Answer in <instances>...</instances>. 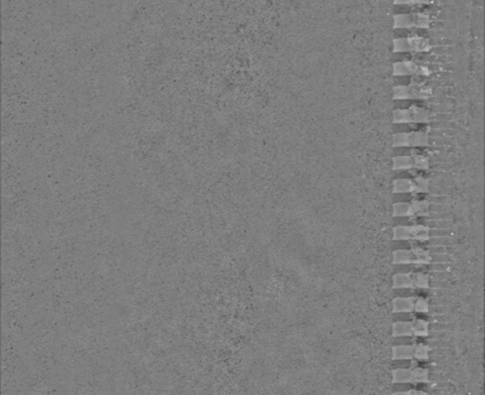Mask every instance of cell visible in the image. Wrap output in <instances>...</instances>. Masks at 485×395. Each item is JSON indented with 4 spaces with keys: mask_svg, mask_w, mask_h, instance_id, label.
Returning <instances> with one entry per match:
<instances>
[{
    "mask_svg": "<svg viewBox=\"0 0 485 395\" xmlns=\"http://www.w3.org/2000/svg\"><path fill=\"white\" fill-rule=\"evenodd\" d=\"M394 395H410V394H406V393H395Z\"/></svg>",
    "mask_w": 485,
    "mask_h": 395,
    "instance_id": "cell-22",
    "label": "cell"
},
{
    "mask_svg": "<svg viewBox=\"0 0 485 395\" xmlns=\"http://www.w3.org/2000/svg\"><path fill=\"white\" fill-rule=\"evenodd\" d=\"M395 163H399V167L396 168H405L411 165V158L409 157H399L395 160Z\"/></svg>",
    "mask_w": 485,
    "mask_h": 395,
    "instance_id": "cell-17",
    "label": "cell"
},
{
    "mask_svg": "<svg viewBox=\"0 0 485 395\" xmlns=\"http://www.w3.org/2000/svg\"><path fill=\"white\" fill-rule=\"evenodd\" d=\"M430 0H395V4H406V5H417V4H426Z\"/></svg>",
    "mask_w": 485,
    "mask_h": 395,
    "instance_id": "cell-18",
    "label": "cell"
},
{
    "mask_svg": "<svg viewBox=\"0 0 485 395\" xmlns=\"http://www.w3.org/2000/svg\"><path fill=\"white\" fill-rule=\"evenodd\" d=\"M434 319H436L438 323H447V322H449V320H450L449 317H447V316H438Z\"/></svg>",
    "mask_w": 485,
    "mask_h": 395,
    "instance_id": "cell-20",
    "label": "cell"
},
{
    "mask_svg": "<svg viewBox=\"0 0 485 395\" xmlns=\"http://www.w3.org/2000/svg\"><path fill=\"white\" fill-rule=\"evenodd\" d=\"M412 188V185L411 183H410L409 180H399L396 183V191H401V192H405V191H410Z\"/></svg>",
    "mask_w": 485,
    "mask_h": 395,
    "instance_id": "cell-14",
    "label": "cell"
},
{
    "mask_svg": "<svg viewBox=\"0 0 485 395\" xmlns=\"http://www.w3.org/2000/svg\"><path fill=\"white\" fill-rule=\"evenodd\" d=\"M415 353V347L399 346L393 350V359H411Z\"/></svg>",
    "mask_w": 485,
    "mask_h": 395,
    "instance_id": "cell-3",
    "label": "cell"
},
{
    "mask_svg": "<svg viewBox=\"0 0 485 395\" xmlns=\"http://www.w3.org/2000/svg\"><path fill=\"white\" fill-rule=\"evenodd\" d=\"M412 334V323L397 322L394 323V335L402 336V335H411Z\"/></svg>",
    "mask_w": 485,
    "mask_h": 395,
    "instance_id": "cell-5",
    "label": "cell"
},
{
    "mask_svg": "<svg viewBox=\"0 0 485 395\" xmlns=\"http://www.w3.org/2000/svg\"><path fill=\"white\" fill-rule=\"evenodd\" d=\"M394 26H395V28H410V27H415V14L396 15Z\"/></svg>",
    "mask_w": 485,
    "mask_h": 395,
    "instance_id": "cell-4",
    "label": "cell"
},
{
    "mask_svg": "<svg viewBox=\"0 0 485 395\" xmlns=\"http://www.w3.org/2000/svg\"><path fill=\"white\" fill-rule=\"evenodd\" d=\"M447 328H449V326L445 325L443 323H433L431 325H427V330H431V332H443Z\"/></svg>",
    "mask_w": 485,
    "mask_h": 395,
    "instance_id": "cell-15",
    "label": "cell"
},
{
    "mask_svg": "<svg viewBox=\"0 0 485 395\" xmlns=\"http://www.w3.org/2000/svg\"><path fill=\"white\" fill-rule=\"evenodd\" d=\"M394 50H395V51H399V52L409 51V45H407V39L406 38L395 39V42H394Z\"/></svg>",
    "mask_w": 485,
    "mask_h": 395,
    "instance_id": "cell-13",
    "label": "cell"
},
{
    "mask_svg": "<svg viewBox=\"0 0 485 395\" xmlns=\"http://www.w3.org/2000/svg\"><path fill=\"white\" fill-rule=\"evenodd\" d=\"M413 390L427 393V392L430 391V384H427L426 381H418V383L415 384V388H413Z\"/></svg>",
    "mask_w": 485,
    "mask_h": 395,
    "instance_id": "cell-16",
    "label": "cell"
},
{
    "mask_svg": "<svg viewBox=\"0 0 485 395\" xmlns=\"http://www.w3.org/2000/svg\"><path fill=\"white\" fill-rule=\"evenodd\" d=\"M431 311L434 312V313H439V315H441V313H446L447 312V309H445V307H433Z\"/></svg>",
    "mask_w": 485,
    "mask_h": 395,
    "instance_id": "cell-21",
    "label": "cell"
},
{
    "mask_svg": "<svg viewBox=\"0 0 485 395\" xmlns=\"http://www.w3.org/2000/svg\"><path fill=\"white\" fill-rule=\"evenodd\" d=\"M427 353H429V347L424 346V344H418V346L415 348L413 356H415L417 359H429Z\"/></svg>",
    "mask_w": 485,
    "mask_h": 395,
    "instance_id": "cell-11",
    "label": "cell"
},
{
    "mask_svg": "<svg viewBox=\"0 0 485 395\" xmlns=\"http://www.w3.org/2000/svg\"><path fill=\"white\" fill-rule=\"evenodd\" d=\"M412 365L411 359H394L393 367L394 370H402V369H410Z\"/></svg>",
    "mask_w": 485,
    "mask_h": 395,
    "instance_id": "cell-12",
    "label": "cell"
},
{
    "mask_svg": "<svg viewBox=\"0 0 485 395\" xmlns=\"http://www.w3.org/2000/svg\"><path fill=\"white\" fill-rule=\"evenodd\" d=\"M415 343L413 342V336L411 335H402V336H395L393 340V346L394 347H399V346H412Z\"/></svg>",
    "mask_w": 485,
    "mask_h": 395,
    "instance_id": "cell-9",
    "label": "cell"
},
{
    "mask_svg": "<svg viewBox=\"0 0 485 395\" xmlns=\"http://www.w3.org/2000/svg\"><path fill=\"white\" fill-rule=\"evenodd\" d=\"M412 332H415L416 336L418 335H426L427 332V323L423 320H417L412 323Z\"/></svg>",
    "mask_w": 485,
    "mask_h": 395,
    "instance_id": "cell-10",
    "label": "cell"
},
{
    "mask_svg": "<svg viewBox=\"0 0 485 395\" xmlns=\"http://www.w3.org/2000/svg\"><path fill=\"white\" fill-rule=\"evenodd\" d=\"M413 309V303L411 299L397 298L394 302V310L395 312H409Z\"/></svg>",
    "mask_w": 485,
    "mask_h": 395,
    "instance_id": "cell-6",
    "label": "cell"
},
{
    "mask_svg": "<svg viewBox=\"0 0 485 395\" xmlns=\"http://www.w3.org/2000/svg\"><path fill=\"white\" fill-rule=\"evenodd\" d=\"M393 376H394V381H395V383H405V381H411V370H409V369L394 370Z\"/></svg>",
    "mask_w": 485,
    "mask_h": 395,
    "instance_id": "cell-7",
    "label": "cell"
},
{
    "mask_svg": "<svg viewBox=\"0 0 485 395\" xmlns=\"http://www.w3.org/2000/svg\"><path fill=\"white\" fill-rule=\"evenodd\" d=\"M394 72L399 75H405V74H430L429 69L425 66H419L415 63H397L394 66Z\"/></svg>",
    "mask_w": 485,
    "mask_h": 395,
    "instance_id": "cell-1",
    "label": "cell"
},
{
    "mask_svg": "<svg viewBox=\"0 0 485 395\" xmlns=\"http://www.w3.org/2000/svg\"><path fill=\"white\" fill-rule=\"evenodd\" d=\"M413 307L417 310V311H419V312H425L429 310V305H427L426 302H424L423 299H419V300H417V303L413 305Z\"/></svg>",
    "mask_w": 485,
    "mask_h": 395,
    "instance_id": "cell-19",
    "label": "cell"
},
{
    "mask_svg": "<svg viewBox=\"0 0 485 395\" xmlns=\"http://www.w3.org/2000/svg\"><path fill=\"white\" fill-rule=\"evenodd\" d=\"M415 388V384L411 381H405V383H394L393 385V393H407V392L412 391Z\"/></svg>",
    "mask_w": 485,
    "mask_h": 395,
    "instance_id": "cell-8",
    "label": "cell"
},
{
    "mask_svg": "<svg viewBox=\"0 0 485 395\" xmlns=\"http://www.w3.org/2000/svg\"><path fill=\"white\" fill-rule=\"evenodd\" d=\"M407 39V45H409V51L416 52H425L430 50V40L427 38L420 36H412L409 37Z\"/></svg>",
    "mask_w": 485,
    "mask_h": 395,
    "instance_id": "cell-2",
    "label": "cell"
}]
</instances>
